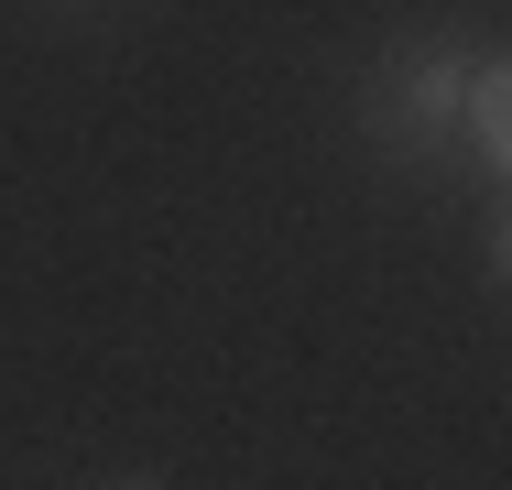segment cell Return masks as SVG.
<instances>
[{
	"label": "cell",
	"instance_id": "1",
	"mask_svg": "<svg viewBox=\"0 0 512 490\" xmlns=\"http://www.w3.org/2000/svg\"><path fill=\"white\" fill-rule=\"evenodd\" d=\"M458 109H469V77H458V44L447 33H393L371 55V77H360V120L393 153H425L436 131H458Z\"/></svg>",
	"mask_w": 512,
	"mask_h": 490
},
{
	"label": "cell",
	"instance_id": "2",
	"mask_svg": "<svg viewBox=\"0 0 512 490\" xmlns=\"http://www.w3.org/2000/svg\"><path fill=\"white\" fill-rule=\"evenodd\" d=\"M458 131H469V153H480V164L512 186V55H491V66L469 77V109H458Z\"/></svg>",
	"mask_w": 512,
	"mask_h": 490
},
{
	"label": "cell",
	"instance_id": "3",
	"mask_svg": "<svg viewBox=\"0 0 512 490\" xmlns=\"http://www.w3.org/2000/svg\"><path fill=\"white\" fill-rule=\"evenodd\" d=\"M491 273H502V284H512V207H502V218H491Z\"/></svg>",
	"mask_w": 512,
	"mask_h": 490
},
{
	"label": "cell",
	"instance_id": "4",
	"mask_svg": "<svg viewBox=\"0 0 512 490\" xmlns=\"http://www.w3.org/2000/svg\"><path fill=\"white\" fill-rule=\"evenodd\" d=\"M109 490H164V480H153V469H131V480H109Z\"/></svg>",
	"mask_w": 512,
	"mask_h": 490
}]
</instances>
